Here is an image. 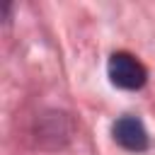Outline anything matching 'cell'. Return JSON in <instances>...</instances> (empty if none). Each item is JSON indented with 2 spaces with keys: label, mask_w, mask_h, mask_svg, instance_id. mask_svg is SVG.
I'll list each match as a JSON object with an SVG mask.
<instances>
[{
  "label": "cell",
  "mask_w": 155,
  "mask_h": 155,
  "mask_svg": "<svg viewBox=\"0 0 155 155\" xmlns=\"http://www.w3.org/2000/svg\"><path fill=\"white\" fill-rule=\"evenodd\" d=\"M111 136L128 153H145L150 148V136L145 131V124L138 116H133V114L119 116L111 124Z\"/></svg>",
  "instance_id": "7a4b0ae2"
},
{
  "label": "cell",
  "mask_w": 155,
  "mask_h": 155,
  "mask_svg": "<svg viewBox=\"0 0 155 155\" xmlns=\"http://www.w3.org/2000/svg\"><path fill=\"white\" fill-rule=\"evenodd\" d=\"M107 75H109V82L114 87L128 90V92H138L148 82V68L128 51H116L109 56Z\"/></svg>",
  "instance_id": "6da1fadb"
}]
</instances>
